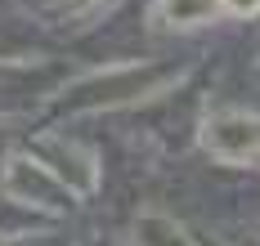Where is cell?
I'll list each match as a JSON object with an SVG mask.
<instances>
[{"mask_svg": "<svg viewBox=\"0 0 260 246\" xmlns=\"http://www.w3.org/2000/svg\"><path fill=\"white\" fill-rule=\"evenodd\" d=\"M207 148L224 161H247L260 152V116H247V112H224L207 121Z\"/></svg>", "mask_w": 260, "mask_h": 246, "instance_id": "1", "label": "cell"}, {"mask_svg": "<svg viewBox=\"0 0 260 246\" xmlns=\"http://www.w3.org/2000/svg\"><path fill=\"white\" fill-rule=\"evenodd\" d=\"M215 14H220V0H157L153 9L157 27H175V31L207 27V23H215Z\"/></svg>", "mask_w": 260, "mask_h": 246, "instance_id": "2", "label": "cell"}, {"mask_svg": "<svg viewBox=\"0 0 260 246\" xmlns=\"http://www.w3.org/2000/svg\"><path fill=\"white\" fill-rule=\"evenodd\" d=\"M220 14H229V18H256L260 0H220Z\"/></svg>", "mask_w": 260, "mask_h": 246, "instance_id": "3", "label": "cell"}, {"mask_svg": "<svg viewBox=\"0 0 260 246\" xmlns=\"http://www.w3.org/2000/svg\"><path fill=\"white\" fill-rule=\"evenodd\" d=\"M256 161H260V152H256Z\"/></svg>", "mask_w": 260, "mask_h": 246, "instance_id": "4", "label": "cell"}]
</instances>
